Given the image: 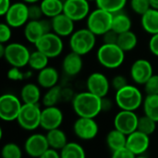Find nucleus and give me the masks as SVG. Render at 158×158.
<instances>
[{
    "instance_id": "79ce46f5",
    "label": "nucleus",
    "mask_w": 158,
    "mask_h": 158,
    "mask_svg": "<svg viewBox=\"0 0 158 158\" xmlns=\"http://www.w3.org/2000/svg\"><path fill=\"white\" fill-rule=\"evenodd\" d=\"M128 84L129 83H128L127 78L124 75H122V74H118V75L114 76L112 78V80H111V87L116 91H118V90L121 89L122 88L126 87Z\"/></svg>"
},
{
    "instance_id": "f3484780",
    "label": "nucleus",
    "mask_w": 158,
    "mask_h": 158,
    "mask_svg": "<svg viewBox=\"0 0 158 158\" xmlns=\"http://www.w3.org/2000/svg\"><path fill=\"white\" fill-rule=\"evenodd\" d=\"M110 86L111 83L109 82L108 78L104 74L99 72L91 74L86 81L87 90L100 98L106 97L109 92Z\"/></svg>"
},
{
    "instance_id": "20e7f679",
    "label": "nucleus",
    "mask_w": 158,
    "mask_h": 158,
    "mask_svg": "<svg viewBox=\"0 0 158 158\" xmlns=\"http://www.w3.org/2000/svg\"><path fill=\"white\" fill-rule=\"evenodd\" d=\"M95 43L96 35L88 28L74 31L69 38V47L71 51L78 53L81 56L91 52L95 47Z\"/></svg>"
},
{
    "instance_id": "f257e3e1",
    "label": "nucleus",
    "mask_w": 158,
    "mask_h": 158,
    "mask_svg": "<svg viewBox=\"0 0 158 158\" xmlns=\"http://www.w3.org/2000/svg\"><path fill=\"white\" fill-rule=\"evenodd\" d=\"M72 107L79 117L95 118L102 112V98L90 91H83L72 98Z\"/></svg>"
},
{
    "instance_id": "09e8293b",
    "label": "nucleus",
    "mask_w": 158,
    "mask_h": 158,
    "mask_svg": "<svg viewBox=\"0 0 158 158\" xmlns=\"http://www.w3.org/2000/svg\"><path fill=\"white\" fill-rule=\"evenodd\" d=\"M113 107V102L107 97L102 98V112H109Z\"/></svg>"
},
{
    "instance_id": "9d476101",
    "label": "nucleus",
    "mask_w": 158,
    "mask_h": 158,
    "mask_svg": "<svg viewBox=\"0 0 158 158\" xmlns=\"http://www.w3.org/2000/svg\"><path fill=\"white\" fill-rule=\"evenodd\" d=\"M5 20L6 22L12 28L25 26V24L30 20L29 6L23 1L12 4L5 15Z\"/></svg>"
},
{
    "instance_id": "864d4df0",
    "label": "nucleus",
    "mask_w": 158,
    "mask_h": 158,
    "mask_svg": "<svg viewBox=\"0 0 158 158\" xmlns=\"http://www.w3.org/2000/svg\"><path fill=\"white\" fill-rule=\"evenodd\" d=\"M88 1H94V0H88Z\"/></svg>"
},
{
    "instance_id": "f704fd0d",
    "label": "nucleus",
    "mask_w": 158,
    "mask_h": 158,
    "mask_svg": "<svg viewBox=\"0 0 158 158\" xmlns=\"http://www.w3.org/2000/svg\"><path fill=\"white\" fill-rule=\"evenodd\" d=\"M156 123L154 119H152L151 117L143 115V116L139 117L138 120V127H137V130L147 134V135H152L156 129Z\"/></svg>"
},
{
    "instance_id": "a19ab883",
    "label": "nucleus",
    "mask_w": 158,
    "mask_h": 158,
    "mask_svg": "<svg viewBox=\"0 0 158 158\" xmlns=\"http://www.w3.org/2000/svg\"><path fill=\"white\" fill-rule=\"evenodd\" d=\"M7 78L11 81H21L25 78V74L19 67H12L7 71Z\"/></svg>"
},
{
    "instance_id": "7c9ffc66",
    "label": "nucleus",
    "mask_w": 158,
    "mask_h": 158,
    "mask_svg": "<svg viewBox=\"0 0 158 158\" xmlns=\"http://www.w3.org/2000/svg\"><path fill=\"white\" fill-rule=\"evenodd\" d=\"M144 115L158 122V94L146 95L143 102Z\"/></svg>"
},
{
    "instance_id": "58836bf2",
    "label": "nucleus",
    "mask_w": 158,
    "mask_h": 158,
    "mask_svg": "<svg viewBox=\"0 0 158 158\" xmlns=\"http://www.w3.org/2000/svg\"><path fill=\"white\" fill-rule=\"evenodd\" d=\"M43 16H44V13H43L40 4L38 5L37 3H34V4L29 5V19H30V20H41Z\"/></svg>"
},
{
    "instance_id": "6e6552de",
    "label": "nucleus",
    "mask_w": 158,
    "mask_h": 158,
    "mask_svg": "<svg viewBox=\"0 0 158 158\" xmlns=\"http://www.w3.org/2000/svg\"><path fill=\"white\" fill-rule=\"evenodd\" d=\"M31 52L26 46L20 43H9L6 46L4 59L12 67L22 68L28 65Z\"/></svg>"
},
{
    "instance_id": "cd10ccee",
    "label": "nucleus",
    "mask_w": 158,
    "mask_h": 158,
    "mask_svg": "<svg viewBox=\"0 0 158 158\" xmlns=\"http://www.w3.org/2000/svg\"><path fill=\"white\" fill-rule=\"evenodd\" d=\"M131 18L122 12H118L113 15V21H112V30L116 33L122 34L131 30Z\"/></svg>"
},
{
    "instance_id": "8fccbe9b",
    "label": "nucleus",
    "mask_w": 158,
    "mask_h": 158,
    "mask_svg": "<svg viewBox=\"0 0 158 158\" xmlns=\"http://www.w3.org/2000/svg\"><path fill=\"white\" fill-rule=\"evenodd\" d=\"M149 1H150L151 7H152V8L158 9V0H149Z\"/></svg>"
},
{
    "instance_id": "f8f14e48",
    "label": "nucleus",
    "mask_w": 158,
    "mask_h": 158,
    "mask_svg": "<svg viewBox=\"0 0 158 158\" xmlns=\"http://www.w3.org/2000/svg\"><path fill=\"white\" fill-rule=\"evenodd\" d=\"M73 131L79 139L82 141H91L97 136L99 127L94 118L79 117L74 122Z\"/></svg>"
},
{
    "instance_id": "603ef678",
    "label": "nucleus",
    "mask_w": 158,
    "mask_h": 158,
    "mask_svg": "<svg viewBox=\"0 0 158 158\" xmlns=\"http://www.w3.org/2000/svg\"><path fill=\"white\" fill-rule=\"evenodd\" d=\"M135 158H148V157H146V156H136V157Z\"/></svg>"
},
{
    "instance_id": "5701e85b",
    "label": "nucleus",
    "mask_w": 158,
    "mask_h": 158,
    "mask_svg": "<svg viewBox=\"0 0 158 158\" xmlns=\"http://www.w3.org/2000/svg\"><path fill=\"white\" fill-rule=\"evenodd\" d=\"M42 99L40 86L34 83H27L20 89V100L23 103L38 104Z\"/></svg>"
},
{
    "instance_id": "72a5a7b5",
    "label": "nucleus",
    "mask_w": 158,
    "mask_h": 158,
    "mask_svg": "<svg viewBox=\"0 0 158 158\" xmlns=\"http://www.w3.org/2000/svg\"><path fill=\"white\" fill-rule=\"evenodd\" d=\"M97 7L112 14L120 12L127 4V0H95Z\"/></svg>"
},
{
    "instance_id": "4c0bfd02",
    "label": "nucleus",
    "mask_w": 158,
    "mask_h": 158,
    "mask_svg": "<svg viewBox=\"0 0 158 158\" xmlns=\"http://www.w3.org/2000/svg\"><path fill=\"white\" fill-rule=\"evenodd\" d=\"M146 95L158 94V74H153L143 85Z\"/></svg>"
},
{
    "instance_id": "1a4fd4ad",
    "label": "nucleus",
    "mask_w": 158,
    "mask_h": 158,
    "mask_svg": "<svg viewBox=\"0 0 158 158\" xmlns=\"http://www.w3.org/2000/svg\"><path fill=\"white\" fill-rule=\"evenodd\" d=\"M21 102L22 101L14 94H3L0 97V118L6 122L17 120L23 104Z\"/></svg>"
},
{
    "instance_id": "c03bdc74",
    "label": "nucleus",
    "mask_w": 158,
    "mask_h": 158,
    "mask_svg": "<svg viewBox=\"0 0 158 158\" xmlns=\"http://www.w3.org/2000/svg\"><path fill=\"white\" fill-rule=\"evenodd\" d=\"M136 156L131 152L127 147L121 148L119 150H117L115 152H112L111 158H135Z\"/></svg>"
},
{
    "instance_id": "393cba45",
    "label": "nucleus",
    "mask_w": 158,
    "mask_h": 158,
    "mask_svg": "<svg viewBox=\"0 0 158 158\" xmlns=\"http://www.w3.org/2000/svg\"><path fill=\"white\" fill-rule=\"evenodd\" d=\"M106 142L109 150H111L112 152H115L117 150L126 147L127 135L118 130L117 129H114L107 133Z\"/></svg>"
},
{
    "instance_id": "c85d7f7f",
    "label": "nucleus",
    "mask_w": 158,
    "mask_h": 158,
    "mask_svg": "<svg viewBox=\"0 0 158 158\" xmlns=\"http://www.w3.org/2000/svg\"><path fill=\"white\" fill-rule=\"evenodd\" d=\"M137 44H138V37L136 34L133 33L131 30L118 34V45L124 52H128L134 49Z\"/></svg>"
},
{
    "instance_id": "0eeeda50",
    "label": "nucleus",
    "mask_w": 158,
    "mask_h": 158,
    "mask_svg": "<svg viewBox=\"0 0 158 158\" xmlns=\"http://www.w3.org/2000/svg\"><path fill=\"white\" fill-rule=\"evenodd\" d=\"M34 46L36 49L45 54L49 59L58 57L64 49V43L62 37L54 33L53 31L44 34L34 44Z\"/></svg>"
},
{
    "instance_id": "a211bd4d",
    "label": "nucleus",
    "mask_w": 158,
    "mask_h": 158,
    "mask_svg": "<svg viewBox=\"0 0 158 158\" xmlns=\"http://www.w3.org/2000/svg\"><path fill=\"white\" fill-rule=\"evenodd\" d=\"M64 119L62 111L57 106H48L42 110L40 127L48 131L60 128Z\"/></svg>"
},
{
    "instance_id": "dca6fc26",
    "label": "nucleus",
    "mask_w": 158,
    "mask_h": 158,
    "mask_svg": "<svg viewBox=\"0 0 158 158\" xmlns=\"http://www.w3.org/2000/svg\"><path fill=\"white\" fill-rule=\"evenodd\" d=\"M130 74L134 83L143 86L154 74L153 65L145 59H138L131 64Z\"/></svg>"
},
{
    "instance_id": "a878e982",
    "label": "nucleus",
    "mask_w": 158,
    "mask_h": 158,
    "mask_svg": "<svg viewBox=\"0 0 158 158\" xmlns=\"http://www.w3.org/2000/svg\"><path fill=\"white\" fill-rule=\"evenodd\" d=\"M45 135H46L50 148L56 149L57 151H60L61 149H63L64 146L69 142L66 133L59 128L48 130Z\"/></svg>"
},
{
    "instance_id": "e433bc0d",
    "label": "nucleus",
    "mask_w": 158,
    "mask_h": 158,
    "mask_svg": "<svg viewBox=\"0 0 158 158\" xmlns=\"http://www.w3.org/2000/svg\"><path fill=\"white\" fill-rule=\"evenodd\" d=\"M130 6L132 11L140 16H143L151 8L149 0H130Z\"/></svg>"
},
{
    "instance_id": "c756f323",
    "label": "nucleus",
    "mask_w": 158,
    "mask_h": 158,
    "mask_svg": "<svg viewBox=\"0 0 158 158\" xmlns=\"http://www.w3.org/2000/svg\"><path fill=\"white\" fill-rule=\"evenodd\" d=\"M63 98V90L60 86L56 85L51 88H48L44 95L42 97V102L44 107L56 106V104Z\"/></svg>"
},
{
    "instance_id": "aec40b11",
    "label": "nucleus",
    "mask_w": 158,
    "mask_h": 158,
    "mask_svg": "<svg viewBox=\"0 0 158 158\" xmlns=\"http://www.w3.org/2000/svg\"><path fill=\"white\" fill-rule=\"evenodd\" d=\"M74 22L66 14L61 13L51 19L52 31L61 37L70 36L74 33Z\"/></svg>"
},
{
    "instance_id": "a18cd8bd",
    "label": "nucleus",
    "mask_w": 158,
    "mask_h": 158,
    "mask_svg": "<svg viewBox=\"0 0 158 158\" xmlns=\"http://www.w3.org/2000/svg\"><path fill=\"white\" fill-rule=\"evenodd\" d=\"M149 49L151 53L158 57V34H153L149 41Z\"/></svg>"
},
{
    "instance_id": "6ab92c4d",
    "label": "nucleus",
    "mask_w": 158,
    "mask_h": 158,
    "mask_svg": "<svg viewBox=\"0 0 158 158\" xmlns=\"http://www.w3.org/2000/svg\"><path fill=\"white\" fill-rule=\"evenodd\" d=\"M150 146V136L139 130H135L127 136L126 147L135 156L143 155Z\"/></svg>"
},
{
    "instance_id": "412c9836",
    "label": "nucleus",
    "mask_w": 158,
    "mask_h": 158,
    "mask_svg": "<svg viewBox=\"0 0 158 158\" xmlns=\"http://www.w3.org/2000/svg\"><path fill=\"white\" fill-rule=\"evenodd\" d=\"M83 67L82 56L73 51L68 53L62 61V70L68 76H76Z\"/></svg>"
},
{
    "instance_id": "39448f33",
    "label": "nucleus",
    "mask_w": 158,
    "mask_h": 158,
    "mask_svg": "<svg viewBox=\"0 0 158 158\" xmlns=\"http://www.w3.org/2000/svg\"><path fill=\"white\" fill-rule=\"evenodd\" d=\"M113 15L114 14L108 11L97 7L94 11L90 12L87 17V28L96 36L103 35L112 29Z\"/></svg>"
},
{
    "instance_id": "423d86ee",
    "label": "nucleus",
    "mask_w": 158,
    "mask_h": 158,
    "mask_svg": "<svg viewBox=\"0 0 158 158\" xmlns=\"http://www.w3.org/2000/svg\"><path fill=\"white\" fill-rule=\"evenodd\" d=\"M42 109L38 104L23 103L17 118L19 127L25 130H34L41 125Z\"/></svg>"
},
{
    "instance_id": "3c124183",
    "label": "nucleus",
    "mask_w": 158,
    "mask_h": 158,
    "mask_svg": "<svg viewBox=\"0 0 158 158\" xmlns=\"http://www.w3.org/2000/svg\"><path fill=\"white\" fill-rule=\"evenodd\" d=\"M24 3H26V4H34V3H38L40 0H22Z\"/></svg>"
},
{
    "instance_id": "4be33fe9",
    "label": "nucleus",
    "mask_w": 158,
    "mask_h": 158,
    "mask_svg": "<svg viewBox=\"0 0 158 158\" xmlns=\"http://www.w3.org/2000/svg\"><path fill=\"white\" fill-rule=\"evenodd\" d=\"M59 80V74L55 67L46 66L39 71L37 75V83L41 88L45 89L51 88L57 85Z\"/></svg>"
},
{
    "instance_id": "9b49d317",
    "label": "nucleus",
    "mask_w": 158,
    "mask_h": 158,
    "mask_svg": "<svg viewBox=\"0 0 158 158\" xmlns=\"http://www.w3.org/2000/svg\"><path fill=\"white\" fill-rule=\"evenodd\" d=\"M49 32H52V23L51 20L47 19L29 20L24 26V36L28 42L33 45L44 34Z\"/></svg>"
},
{
    "instance_id": "bb28decb",
    "label": "nucleus",
    "mask_w": 158,
    "mask_h": 158,
    "mask_svg": "<svg viewBox=\"0 0 158 158\" xmlns=\"http://www.w3.org/2000/svg\"><path fill=\"white\" fill-rule=\"evenodd\" d=\"M40 6L44 16L48 19H52L63 13L64 10V2L62 0H42Z\"/></svg>"
},
{
    "instance_id": "7ed1b4c3",
    "label": "nucleus",
    "mask_w": 158,
    "mask_h": 158,
    "mask_svg": "<svg viewBox=\"0 0 158 158\" xmlns=\"http://www.w3.org/2000/svg\"><path fill=\"white\" fill-rule=\"evenodd\" d=\"M99 63L107 69L118 68L125 60V52L118 44H103L96 53Z\"/></svg>"
},
{
    "instance_id": "2eb2a0df",
    "label": "nucleus",
    "mask_w": 158,
    "mask_h": 158,
    "mask_svg": "<svg viewBox=\"0 0 158 158\" xmlns=\"http://www.w3.org/2000/svg\"><path fill=\"white\" fill-rule=\"evenodd\" d=\"M63 13L74 21H80L90 14L88 0H65Z\"/></svg>"
},
{
    "instance_id": "4468645a",
    "label": "nucleus",
    "mask_w": 158,
    "mask_h": 158,
    "mask_svg": "<svg viewBox=\"0 0 158 158\" xmlns=\"http://www.w3.org/2000/svg\"><path fill=\"white\" fill-rule=\"evenodd\" d=\"M49 148L46 135L41 133L31 134L24 142V151L31 157L39 158Z\"/></svg>"
},
{
    "instance_id": "2f4dec72",
    "label": "nucleus",
    "mask_w": 158,
    "mask_h": 158,
    "mask_svg": "<svg viewBox=\"0 0 158 158\" xmlns=\"http://www.w3.org/2000/svg\"><path fill=\"white\" fill-rule=\"evenodd\" d=\"M59 153L61 158H86L83 147L77 142H68Z\"/></svg>"
},
{
    "instance_id": "de8ad7c7",
    "label": "nucleus",
    "mask_w": 158,
    "mask_h": 158,
    "mask_svg": "<svg viewBox=\"0 0 158 158\" xmlns=\"http://www.w3.org/2000/svg\"><path fill=\"white\" fill-rule=\"evenodd\" d=\"M11 5L12 4L10 0H0V15L5 16Z\"/></svg>"
},
{
    "instance_id": "c9c22d12",
    "label": "nucleus",
    "mask_w": 158,
    "mask_h": 158,
    "mask_svg": "<svg viewBox=\"0 0 158 158\" xmlns=\"http://www.w3.org/2000/svg\"><path fill=\"white\" fill-rule=\"evenodd\" d=\"M2 158H22L21 148L14 142L6 143L1 149Z\"/></svg>"
},
{
    "instance_id": "473e14b6",
    "label": "nucleus",
    "mask_w": 158,
    "mask_h": 158,
    "mask_svg": "<svg viewBox=\"0 0 158 158\" xmlns=\"http://www.w3.org/2000/svg\"><path fill=\"white\" fill-rule=\"evenodd\" d=\"M48 60H49V58L45 54H44L40 50L36 49V50L31 52L28 65L30 66L31 69L39 72V71L43 70L44 68H45L46 66H48Z\"/></svg>"
},
{
    "instance_id": "37998d69",
    "label": "nucleus",
    "mask_w": 158,
    "mask_h": 158,
    "mask_svg": "<svg viewBox=\"0 0 158 158\" xmlns=\"http://www.w3.org/2000/svg\"><path fill=\"white\" fill-rule=\"evenodd\" d=\"M103 42L104 44H118V34L116 33L114 30H109L103 35Z\"/></svg>"
},
{
    "instance_id": "ea45409f",
    "label": "nucleus",
    "mask_w": 158,
    "mask_h": 158,
    "mask_svg": "<svg viewBox=\"0 0 158 158\" xmlns=\"http://www.w3.org/2000/svg\"><path fill=\"white\" fill-rule=\"evenodd\" d=\"M11 26H9L6 22H2L0 24V43L5 44L7 43L11 36H12V31Z\"/></svg>"
},
{
    "instance_id": "f03ea898",
    "label": "nucleus",
    "mask_w": 158,
    "mask_h": 158,
    "mask_svg": "<svg viewBox=\"0 0 158 158\" xmlns=\"http://www.w3.org/2000/svg\"><path fill=\"white\" fill-rule=\"evenodd\" d=\"M143 97L141 90L132 85L128 84L126 87L116 91L115 102L120 110L136 111L143 102Z\"/></svg>"
},
{
    "instance_id": "ddd939ff",
    "label": "nucleus",
    "mask_w": 158,
    "mask_h": 158,
    "mask_svg": "<svg viewBox=\"0 0 158 158\" xmlns=\"http://www.w3.org/2000/svg\"><path fill=\"white\" fill-rule=\"evenodd\" d=\"M139 116L134 111L120 110L114 118V128L127 136L137 130Z\"/></svg>"
},
{
    "instance_id": "49530a36",
    "label": "nucleus",
    "mask_w": 158,
    "mask_h": 158,
    "mask_svg": "<svg viewBox=\"0 0 158 158\" xmlns=\"http://www.w3.org/2000/svg\"><path fill=\"white\" fill-rule=\"evenodd\" d=\"M39 158H61L60 157V153H58L57 150L49 148L46 150Z\"/></svg>"
},
{
    "instance_id": "b1692460",
    "label": "nucleus",
    "mask_w": 158,
    "mask_h": 158,
    "mask_svg": "<svg viewBox=\"0 0 158 158\" xmlns=\"http://www.w3.org/2000/svg\"><path fill=\"white\" fill-rule=\"evenodd\" d=\"M141 24L146 33L152 35L158 34V9L151 7L141 16Z\"/></svg>"
}]
</instances>
